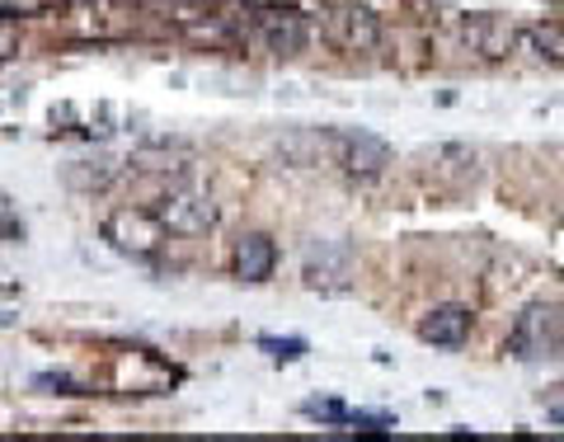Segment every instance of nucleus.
<instances>
[{"instance_id":"nucleus-1","label":"nucleus","mask_w":564,"mask_h":442,"mask_svg":"<svg viewBox=\"0 0 564 442\" xmlns=\"http://www.w3.org/2000/svg\"><path fill=\"white\" fill-rule=\"evenodd\" d=\"M320 156L353 179H376L391 166V146L372 133H358V127H329V133H320Z\"/></svg>"},{"instance_id":"nucleus-2","label":"nucleus","mask_w":564,"mask_h":442,"mask_svg":"<svg viewBox=\"0 0 564 442\" xmlns=\"http://www.w3.org/2000/svg\"><path fill=\"white\" fill-rule=\"evenodd\" d=\"M560 349H564V316L555 306L532 302L512 320L508 353L518 358V363H545V358H560Z\"/></svg>"},{"instance_id":"nucleus-3","label":"nucleus","mask_w":564,"mask_h":442,"mask_svg":"<svg viewBox=\"0 0 564 442\" xmlns=\"http://www.w3.org/2000/svg\"><path fill=\"white\" fill-rule=\"evenodd\" d=\"M104 240H109L119 254H127V259H156L160 245H165V226H160L156 212L119 207V212H113V217L104 222Z\"/></svg>"},{"instance_id":"nucleus-4","label":"nucleus","mask_w":564,"mask_h":442,"mask_svg":"<svg viewBox=\"0 0 564 442\" xmlns=\"http://www.w3.org/2000/svg\"><path fill=\"white\" fill-rule=\"evenodd\" d=\"M151 212L170 236H207L212 226H217V207H212V199L198 189H170Z\"/></svg>"},{"instance_id":"nucleus-5","label":"nucleus","mask_w":564,"mask_h":442,"mask_svg":"<svg viewBox=\"0 0 564 442\" xmlns=\"http://www.w3.org/2000/svg\"><path fill=\"white\" fill-rule=\"evenodd\" d=\"M302 277L311 292H325V297H335V292H348V277H353V250H348L343 240H320L306 250V264H302Z\"/></svg>"},{"instance_id":"nucleus-6","label":"nucleus","mask_w":564,"mask_h":442,"mask_svg":"<svg viewBox=\"0 0 564 442\" xmlns=\"http://www.w3.org/2000/svg\"><path fill=\"white\" fill-rule=\"evenodd\" d=\"M461 38H466V47L480 61H504L512 47L522 43V29L512 20H504V14H471L466 29H461Z\"/></svg>"},{"instance_id":"nucleus-7","label":"nucleus","mask_w":564,"mask_h":442,"mask_svg":"<svg viewBox=\"0 0 564 442\" xmlns=\"http://www.w3.org/2000/svg\"><path fill=\"white\" fill-rule=\"evenodd\" d=\"M259 43L269 47L273 57H296V53H306V43H311L306 14H296V10H263V14H259Z\"/></svg>"},{"instance_id":"nucleus-8","label":"nucleus","mask_w":564,"mask_h":442,"mask_svg":"<svg viewBox=\"0 0 564 442\" xmlns=\"http://www.w3.org/2000/svg\"><path fill=\"white\" fill-rule=\"evenodd\" d=\"M325 34H329V43H335L339 53H376L381 24H376V14H368V10H335L325 20Z\"/></svg>"},{"instance_id":"nucleus-9","label":"nucleus","mask_w":564,"mask_h":442,"mask_svg":"<svg viewBox=\"0 0 564 442\" xmlns=\"http://www.w3.org/2000/svg\"><path fill=\"white\" fill-rule=\"evenodd\" d=\"M419 339L438 343V349H461L471 339V310L466 306H438L419 320Z\"/></svg>"},{"instance_id":"nucleus-10","label":"nucleus","mask_w":564,"mask_h":442,"mask_svg":"<svg viewBox=\"0 0 564 442\" xmlns=\"http://www.w3.org/2000/svg\"><path fill=\"white\" fill-rule=\"evenodd\" d=\"M278 269V245L269 236H245L236 245V277L240 283H263V277H273Z\"/></svg>"},{"instance_id":"nucleus-11","label":"nucleus","mask_w":564,"mask_h":442,"mask_svg":"<svg viewBox=\"0 0 564 442\" xmlns=\"http://www.w3.org/2000/svg\"><path fill=\"white\" fill-rule=\"evenodd\" d=\"M522 47H527V53H537L541 61H564V29L555 20L527 24L522 29Z\"/></svg>"},{"instance_id":"nucleus-12","label":"nucleus","mask_w":564,"mask_h":442,"mask_svg":"<svg viewBox=\"0 0 564 442\" xmlns=\"http://www.w3.org/2000/svg\"><path fill=\"white\" fill-rule=\"evenodd\" d=\"M302 415L315 419V423H353V409L339 405V400H306Z\"/></svg>"},{"instance_id":"nucleus-13","label":"nucleus","mask_w":564,"mask_h":442,"mask_svg":"<svg viewBox=\"0 0 564 442\" xmlns=\"http://www.w3.org/2000/svg\"><path fill=\"white\" fill-rule=\"evenodd\" d=\"M259 349L273 353L278 363H296V358H306V339H269V335H263Z\"/></svg>"},{"instance_id":"nucleus-14","label":"nucleus","mask_w":564,"mask_h":442,"mask_svg":"<svg viewBox=\"0 0 564 442\" xmlns=\"http://www.w3.org/2000/svg\"><path fill=\"white\" fill-rule=\"evenodd\" d=\"M14 236H24V222H20V212L10 207L5 193H0V240H14Z\"/></svg>"},{"instance_id":"nucleus-15","label":"nucleus","mask_w":564,"mask_h":442,"mask_svg":"<svg viewBox=\"0 0 564 442\" xmlns=\"http://www.w3.org/2000/svg\"><path fill=\"white\" fill-rule=\"evenodd\" d=\"M10 53H20V29H14L10 20H0V61H5Z\"/></svg>"},{"instance_id":"nucleus-16","label":"nucleus","mask_w":564,"mask_h":442,"mask_svg":"<svg viewBox=\"0 0 564 442\" xmlns=\"http://www.w3.org/2000/svg\"><path fill=\"white\" fill-rule=\"evenodd\" d=\"M33 386H43V390H61V396H80V386L71 382V376H38Z\"/></svg>"},{"instance_id":"nucleus-17","label":"nucleus","mask_w":564,"mask_h":442,"mask_svg":"<svg viewBox=\"0 0 564 442\" xmlns=\"http://www.w3.org/2000/svg\"><path fill=\"white\" fill-rule=\"evenodd\" d=\"M551 419H555V423H560V429H564V409H555V415H551Z\"/></svg>"}]
</instances>
